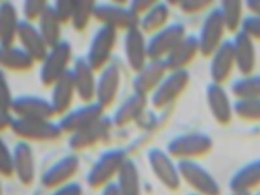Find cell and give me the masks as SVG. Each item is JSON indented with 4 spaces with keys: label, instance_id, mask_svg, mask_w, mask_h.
<instances>
[{
    "label": "cell",
    "instance_id": "obj_46",
    "mask_svg": "<svg viewBox=\"0 0 260 195\" xmlns=\"http://www.w3.org/2000/svg\"><path fill=\"white\" fill-rule=\"evenodd\" d=\"M157 1H152V0H146V1H134L131 4L130 9L137 15H139L140 14H144L147 13L153 6L156 4Z\"/></svg>",
    "mask_w": 260,
    "mask_h": 195
},
{
    "label": "cell",
    "instance_id": "obj_26",
    "mask_svg": "<svg viewBox=\"0 0 260 195\" xmlns=\"http://www.w3.org/2000/svg\"><path fill=\"white\" fill-rule=\"evenodd\" d=\"M120 71L117 64L109 65L100 77L96 94L99 104L103 107L110 106L117 95L120 84Z\"/></svg>",
    "mask_w": 260,
    "mask_h": 195
},
{
    "label": "cell",
    "instance_id": "obj_15",
    "mask_svg": "<svg viewBox=\"0 0 260 195\" xmlns=\"http://www.w3.org/2000/svg\"><path fill=\"white\" fill-rule=\"evenodd\" d=\"M113 122L110 118L102 117L96 122L73 134L69 141L72 149L80 151L92 147L108 137Z\"/></svg>",
    "mask_w": 260,
    "mask_h": 195
},
{
    "label": "cell",
    "instance_id": "obj_17",
    "mask_svg": "<svg viewBox=\"0 0 260 195\" xmlns=\"http://www.w3.org/2000/svg\"><path fill=\"white\" fill-rule=\"evenodd\" d=\"M164 59L150 60L134 78L133 87L137 93L146 95L154 92L167 75Z\"/></svg>",
    "mask_w": 260,
    "mask_h": 195
},
{
    "label": "cell",
    "instance_id": "obj_48",
    "mask_svg": "<svg viewBox=\"0 0 260 195\" xmlns=\"http://www.w3.org/2000/svg\"><path fill=\"white\" fill-rule=\"evenodd\" d=\"M14 119L9 115V112L1 113V120H0V129L4 130L9 126L11 127Z\"/></svg>",
    "mask_w": 260,
    "mask_h": 195
},
{
    "label": "cell",
    "instance_id": "obj_32",
    "mask_svg": "<svg viewBox=\"0 0 260 195\" xmlns=\"http://www.w3.org/2000/svg\"><path fill=\"white\" fill-rule=\"evenodd\" d=\"M60 23L54 8L47 6L40 16V32L46 45L53 48L60 43Z\"/></svg>",
    "mask_w": 260,
    "mask_h": 195
},
{
    "label": "cell",
    "instance_id": "obj_6",
    "mask_svg": "<svg viewBox=\"0 0 260 195\" xmlns=\"http://www.w3.org/2000/svg\"><path fill=\"white\" fill-rule=\"evenodd\" d=\"M11 127L16 136L27 141H53L59 138L62 132L59 124L39 118H16Z\"/></svg>",
    "mask_w": 260,
    "mask_h": 195
},
{
    "label": "cell",
    "instance_id": "obj_52",
    "mask_svg": "<svg viewBox=\"0 0 260 195\" xmlns=\"http://www.w3.org/2000/svg\"><path fill=\"white\" fill-rule=\"evenodd\" d=\"M187 195H199V194H194V193H193V192H189V193H188Z\"/></svg>",
    "mask_w": 260,
    "mask_h": 195
},
{
    "label": "cell",
    "instance_id": "obj_40",
    "mask_svg": "<svg viewBox=\"0 0 260 195\" xmlns=\"http://www.w3.org/2000/svg\"><path fill=\"white\" fill-rule=\"evenodd\" d=\"M211 0H187L180 1L179 8L183 13L187 15H194L207 10L213 6Z\"/></svg>",
    "mask_w": 260,
    "mask_h": 195
},
{
    "label": "cell",
    "instance_id": "obj_51",
    "mask_svg": "<svg viewBox=\"0 0 260 195\" xmlns=\"http://www.w3.org/2000/svg\"><path fill=\"white\" fill-rule=\"evenodd\" d=\"M252 195H260V187L254 192H252Z\"/></svg>",
    "mask_w": 260,
    "mask_h": 195
},
{
    "label": "cell",
    "instance_id": "obj_5",
    "mask_svg": "<svg viewBox=\"0 0 260 195\" xmlns=\"http://www.w3.org/2000/svg\"><path fill=\"white\" fill-rule=\"evenodd\" d=\"M190 80L186 69L170 71L153 92L151 102L157 110H167L186 89Z\"/></svg>",
    "mask_w": 260,
    "mask_h": 195
},
{
    "label": "cell",
    "instance_id": "obj_47",
    "mask_svg": "<svg viewBox=\"0 0 260 195\" xmlns=\"http://www.w3.org/2000/svg\"><path fill=\"white\" fill-rule=\"evenodd\" d=\"M246 7L251 15L260 17V0H248L246 2Z\"/></svg>",
    "mask_w": 260,
    "mask_h": 195
},
{
    "label": "cell",
    "instance_id": "obj_41",
    "mask_svg": "<svg viewBox=\"0 0 260 195\" xmlns=\"http://www.w3.org/2000/svg\"><path fill=\"white\" fill-rule=\"evenodd\" d=\"M241 29L254 40L260 41V17L250 15L244 18Z\"/></svg>",
    "mask_w": 260,
    "mask_h": 195
},
{
    "label": "cell",
    "instance_id": "obj_12",
    "mask_svg": "<svg viewBox=\"0 0 260 195\" xmlns=\"http://www.w3.org/2000/svg\"><path fill=\"white\" fill-rule=\"evenodd\" d=\"M93 14L100 22L115 29H126L128 31L140 25L139 15L130 8L102 4L95 7Z\"/></svg>",
    "mask_w": 260,
    "mask_h": 195
},
{
    "label": "cell",
    "instance_id": "obj_37",
    "mask_svg": "<svg viewBox=\"0 0 260 195\" xmlns=\"http://www.w3.org/2000/svg\"><path fill=\"white\" fill-rule=\"evenodd\" d=\"M95 7L94 1H76L72 18L74 28L81 31L87 27L90 16L94 13Z\"/></svg>",
    "mask_w": 260,
    "mask_h": 195
},
{
    "label": "cell",
    "instance_id": "obj_27",
    "mask_svg": "<svg viewBox=\"0 0 260 195\" xmlns=\"http://www.w3.org/2000/svg\"><path fill=\"white\" fill-rule=\"evenodd\" d=\"M92 71L87 60L83 58L76 60L73 71L76 89L83 101H91L96 94V85Z\"/></svg>",
    "mask_w": 260,
    "mask_h": 195
},
{
    "label": "cell",
    "instance_id": "obj_42",
    "mask_svg": "<svg viewBox=\"0 0 260 195\" xmlns=\"http://www.w3.org/2000/svg\"><path fill=\"white\" fill-rule=\"evenodd\" d=\"M76 1H57L55 3V11L61 22H67L73 18Z\"/></svg>",
    "mask_w": 260,
    "mask_h": 195
},
{
    "label": "cell",
    "instance_id": "obj_7",
    "mask_svg": "<svg viewBox=\"0 0 260 195\" xmlns=\"http://www.w3.org/2000/svg\"><path fill=\"white\" fill-rule=\"evenodd\" d=\"M226 30L220 9L211 10L204 20L198 37L200 52L204 57H211L221 45Z\"/></svg>",
    "mask_w": 260,
    "mask_h": 195
},
{
    "label": "cell",
    "instance_id": "obj_4",
    "mask_svg": "<svg viewBox=\"0 0 260 195\" xmlns=\"http://www.w3.org/2000/svg\"><path fill=\"white\" fill-rule=\"evenodd\" d=\"M128 157L126 151L113 148L106 151L96 159L86 178L87 185L92 189H103L116 179L123 164Z\"/></svg>",
    "mask_w": 260,
    "mask_h": 195
},
{
    "label": "cell",
    "instance_id": "obj_18",
    "mask_svg": "<svg viewBox=\"0 0 260 195\" xmlns=\"http://www.w3.org/2000/svg\"><path fill=\"white\" fill-rule=\"evenodd\" d=\"M15 176L25 186L34 183L36 178V164L34 151L26 141L18 142L14 147Z\"/></svg>",
    "mask_w": 260,
    "mask_h": 195
},
{
    "label": "cell",
    "instance_id": "obj_49",
    "mask_svg": "<svg viewBox=\"0 0 260 195\" xmlns=\"http://www.w3.org/2000/svg\"><path fill=\"white\" fill-rule=\"evenodd\" d=\"M102 189L101 195H121L115 182L110 183Z\"/></svg>",
    "mask_w": 260,
    "mask_h": 195
},
{
    "label": "cell",
    "instance_id": "obj_8",
    "mask_svg": "<svg viewBox=\"0 0 260 195\" xmlns=\"http://www.w3.org/2000/svg\"><path fill=\"white\" fill-rule=\"evenodd\" d=\"M185 25L180 22L171 23L155 32L147 42L150 60L164 59L186 36Z\"/></svg>",
    "mask_w": 260,
    "mask_h": 195
},
{
    "label": "cell",
    "instance_id": "obj_34",
    "mask_svg": "<svg viewBox=\"0 0 260 195\" xmlns=\"http://www.w3.org/2000/svg\"><path fill=\"white\" fill-rule=\"evenodd\" d=\"M231 90L238 100L260 98V74L243 76L232 83Z\"/></svg>",
    "mask_w": 260,
    "mask_h": 195
},
{
    "label": "cell",
    "instance_id": "obj_13",
    "mask_svg": "<svg viewBox=\"0 0 260 195\" xmlns=\"http://www.w3.org/2000/svg\"><path fill=\"white\" fill-rule=\"evenodd\" d=\"M230 191L252 194L260 187V157L250 160L238 167L228 182Z\"/></svg>",
    "mask_w": 260,
    "mask_h": 195
},
{
    "label": "cell",
    "instance_id": "obj_44",
    "mask_svg": "<svg viewBox=\"0 0 260 195\" xmlns=\"http://www.w3.org/2000/svg\"><path fill=\"white\" fill-rule=\"evenodd\" d=\"M52 191V193L50 195H83L82 185L80 183L74 182V181L62 185Z\"/></svg>",
    "mask_w": 260,
    "mask_h": 195
},
{
    "label": "cell",
    "instance_id": "obj_33",
    "mask_svg": "<svg viewBox=\"0 0 260 195\" xmlns=\"http://www.w3.org/2000/svg\"><path fill=\"white\" fill-rule=\"evenodd\" d=\"M0 61L5 68L25 71L32 67L34 59L25 50L10 47L2 48Z\"/></svg>",
    "mask_w": 260,
    "mask_h": 195
},
{
    "label": "cell",
    "instance_id": "obj_24",
    "mask_svg": "<svg viewBox=\"0 0 260 195\" xmlns=\"http://www.w3.org/2000/svg\"><path fill=\"white\" fill-rule=\"evenodd\" d=\"M11 108L22 118L48 120L54 115L52 104L41 98L21 96L13 101Z\"/></svg>",
    "mask_w": 260,
    "mask_h": 195
},
{
    "label": "cell",
    "instance_id": "obj_3",
    "mask_svg": "<svg viewBox=\"0 0 260 195\" xmlns=\"http://www.w3.org/2000/svg\"><path fill=\"white\" fill-rule=\"evenodd\" d=\"M146 161L155 180L165 189L178 191L183 186L178 161L166 150L153 146L146 153Z\"/></svg>",
    "mask_w": 260,
    "mask_h": 195
},
{
    "label": "cell",
    "instance_id": "obj_19",
    "mask_svg": "<svg viewBox=\"0 0 260 195\" xmlns=\"http://www.w3.org/2000/svg\"><path fill=\"white\" fill-rule=\"evenodd\" d=\"M233 41L236 67L242 76L251 74L256 65V51L254 39L240 30Z\"/></svg>",
    "mask_w": 260,
    "mask_h": 195
},
{
    "label": "cell",
    "instance_id": "obj_22",
    "mask_svg": "<svg viewBox=\"0 0 260 195\" xmlns=\"http://www.w3.org/2000/svg\"><path fill=\"white\" fill-rule=\"evenodd\" d=\"M125 52L130 68L134 71H140L146 64L148 58L147 42L142 30L136 27L127 31L125 37Z\"/></svg>",
    "mask_w": 260,
    "mask_h": 195
},
{
    "label": "cell",
    "instance_id": "obj_36",
    "mask_svg": "<svg viewBox=\"0 0 260 195\" xmlns=\"http://www.w3.org/2000/svg\"><path fill=\"white\" fill-rule=\"evenodd\" d=\"M237 117L251 122H260V98L238 100L234 105Z\"/></svg>",
    "mask_w": 260,
    "mask_h": 195
},
{
    "label": "cell",
    "instance_id": "obj_9",
    "mask_svg": "<svg viewBox=\"0 0 260 195\" xmlns=\"http://www.w3.org/2000/svg\"><path fill=\"white\" fill-rule=\"evenodd\" d=\"M80 159L78 155H64L46 169L41 176V184L46 189L54 190L73 182L80 171Z\"/></svg>",
    "mask_w": 260,
    "mask_h": 195
},
{
    "label": "cell",
    "instance_id": "obj_35",
    "mask_svg": "<svg viewBox=\"0 0 260 195\" xmlns=\"http://www.w3.org/2000/svg\"><path fill=\"white\" fill-rule=\"evenodd\" d=\"M227 31L237 32L242 26L243 4L240 0H224L220 6Z\"/></svg>",
    "mask_w": 260,
    "mask_h": 195
},
{
    "label": "cell",
    "instance_id": "obj_1",
    "mask_svg": "<svg viewBox=\"0 0 260 195\" xmlns=\"http://www.w3.org/2000/svg\"><path fill=\"white\" fill-rule=\"evenodd\" d=\"M183 185L199 195H223L221 183L201 160L178 161Z\"/></svg>",
    "mask_w": 260,
    "mask_h": 195
},
{
    "label": "cell",
    "instance_id": "obj_28",
    "mask_svg": "<svg viewBox=\"0 0 260 195\" xmlns=\"http://www.w3.org/2000/svg\"><path fill=\"white\" fill-rule=\"evenodd\" d=\"M76 89L74 72L67 71L55 82L52 105L55 113L62 114L68 110Z\"/></svg>",
    "mask_w": 260,
    "mask_h": 195
},
{
    "label": "cell",
    "instance_id": "obj_50",
    "mask_svg": "<svg viewBox=\"0 0 260 195\" xmlns=\"http://www.w3.org/2000/svg\"><path fill=\"white\" fill-rule=\"evenodd\" d=\"M225 195H252V194L248 193V192H245L230 191L229 193Z\"/></svg>",
    "mask_w": 260,
    "mask_h": 195
},
{
    "label": "cell",
    "instance_id": "obj_25",
    "mask_svg": "<svg viewBox=\"0 0 260 195\" xmlns=\"http://www.w3.org/2000/svg\"><path fill=\"white\" fill-rule=\"evenodd\" d=\"M17 32L25 50L34 60L45 59L48 55L47 45L41 32L37 31L34 25L26 21H22L18 24Z\"/></svg>",
    "mask_w": 260,
    "mask_h": 195
},
{
    "label": "cell",
    "instance_id": "obj_10",
    "mask_svg": "<svg viewBox=\"0 0 260 195\" xmlns=\"http://www.w3.org/2000/svg\"><path fill=\"white\" fill-rule=\"evenodd\" d=\"M52 48L41 69V81L45 85L55 83L66 73L71 57V46L66 41L60 42Z\"/></svg>",
    "mask_w": 260,
    "mask_h": 195
},
{
    "label": "cell",
    "instance_id": "obj_21",
    "mask_svg": "<svg viewBox=\"0 0 260 195\" xmlns=\"http://www.w3.org/2000/svg\"><path fill=\"white\" fill-rule=\"evenodd\" d=\"M103 108L99 103L82 107L62 118L59 122V126L62 132L73 134L76 133L101 118Z\"/></svg>",
    "mask_w": 260,
    "mask_h": 195
},
{
    "label": "cell",
    "instance_id": "obj_45",
    "mask_svg": "<svg viewBox=\"0 0 260 195\" xmlns=\"http://www.w3.org/2000/svg\"><path fill=\"white\" fill-rule=\"evenodd\" d=\"M1 113L8 112L9 109L11 108L13 101H11V94L10 91H9L8 83H7L2 73L1 78Z\"/></svg>",
    "mask_w": 260,
    "mask_h": 195
},
{
    "label": "cell",
    "instance_id": "obj_29",
    "mask_svg": "<svg viewBox=\"0 0 260 195\" xmlns=\"http://www.w3.org/2000/svg\"><path fill=\"white\" fill-rule=\"evenodd\" d=\"M147 99L146 95L135 92L124 101L118 109L114 117V123L118 127H124L137 118L146 110Z\"/></svg>",
    "mask_w": 260,
    "mask_h": 195
},
{
    "label": "cell",
    "instance_id": "obj_31",
    "mask_svg": "<svg viewBox=\"0 0 260 195\" xmlns=\"http://www.w3.org/2000/svg\"><path fill=\"white\" fill-rule=\"evenodd\" d=\"M170 15V6L167 3L157 2L140 21L141 30L148 34H155L169 24Z\"/></svg>",
    "mask_w": 260,
    "mask_h": 195
},
{
    "label": "cell",
    "instance_id": "obj_23",
    "mask_svg": "<svg viewBox=\"0 0 260 195\" xmlns=\"http://www.w3.org/2000/svg\"><path fill=\"white\" fill-rule=\"evenodd\" d=\"M115 183L121 195H143L140 170L137 162L129 157L118 172Z\"/></svg>",
    "mask_w": 260,
    "mask_h": 195
},
{
    "label": "cell",
    "instance_id": "obj_38",
    "mask_svg": "<svg viewBox=\"0 0 260 195\" xmlns=\"http://www.w3.org/2000/svg\"><path fill=\"white\" fill-rule=\"evenodd\" d=\"M166 116H158L154 111L145 110L137 118L135 122L141 129L150 133L162 124V122L166 120Z\"/></svg>",
    "mask_w": 260,
    "mask_h": 195
},
{
    "label": "cell",
    "instance_id": "obj_14",
    "mask_svg": "<svg viewBox=\"0 0 260 195\" xmlns=\"http://www.w3.org/2000/svg\"><path fill=\"white\" fill-rule=\"evenodd\" d=\"M211 57V77L213 83L222 85L231 77L236 67L233 41H224Z\"/></svg>",
    "mask_w": 260,
    "mask_h": 195
},
{
    "label": "cell",
    "instance_id": "obj_16",
    "mask_svg": "<svg viewBox=\"0 0 260 195\" xmlns=\"http://www.w3.org/2000/svg\"><path fill=\"white\" fill-rule=\"evenodd\" d=\"M209 108L213 118L220 125L229 124L234 115V106L226 90L222 85L212 83L206 90Z\"/></svg>",
    "mask_w": 260,
    "mask_h": 195
},
{
    "label": "cell",
    "instance_id": "obj_30",
    "mask_svg": "<svg viewBox=\"0 0 260 195\" xmlns=\"http://www.w3.org/2000/svg\"><path fill=\"white\" fill-rule=\"evenodd\" d=\"M18 24L17 14L13 5L10 2H5L0 9V38L2 48L11 47L16 32H17Z\"/></svg>",
    "mask_w": 260,
    "mask_h": 195
},
{
    "label": "cell",
    "instance_id": "obj_20",
    "mask_svg": "<svg viewBox=\"0 0 260 195\" xmlns=\"http://www.w3.org/2000/svg\"><path fill=\"white\" fill-rule=\"evenodd\" d=\"M200 52L198 37L186 36L173 48L164 61L168 71L184 70Z\"/></svg>",
    "mask_w": 260,
    "mask_h": 195
},
{
    "label": "cell",
    "instance_id": "obj_2",
    "mask_svg": "<svg viewBox=\"0 0 260 195\" xmlns=\"http://www.w3.org/2000/svg\"><path fill=\"white\" fill-rule=\"evenodd\" d=\"M210 135L192 131L177 135L167 143L166 150L178 161L201 160L210 154L213 148Z\"/></svg>",
    "mask_w": 260,
    "mask_h": 195
},
{
    "label": "cell",
    "instance_id": "obj_43",
    "mask_svg": "<svg viewBox=\"0 0 260 195\" xmlns=\"http://www.w3.org/2000/svg\"><path fill=\"white\" fill-rule=\"evenodd\" d=\"M46 8V1H26L24 8L25 18L30 20H35L41 16Z\"/></svg>",
    "mask_w": 260,
    "mask_h": 195
},
{
    "label": "cell",
    "instance_id": "obj_11",
    "mask_svg": "<svg viewBox=\"0 0 260 195\" xmlns=\"http://www.w3.org/2000/svg\"><path fill=\"white\" fill-rule=\"evenodd\" d=\"M116 39L117 31L110 25H104L95 35L87 59L93 71L102 68L110 59Z\"/></svg>",
    "mask_w": 260,
    "mask_h": 195
},
{
    "label": "cell",
    "instance_id": "obj_39",
    "mask_svg": "<svg viewBox=\"0 0 260 195\" xmlns=\"http://www.w3.org/2000/svg\"><path fill=\"white\" fill-rule=\"evenodd\" d=\"M0 173L5 178H11L15 176L13 152L3 140L1 141L0 150Z\"/></svg>",
    "mask_w": 260,
    "mask_h": 195
}]
</instances>
